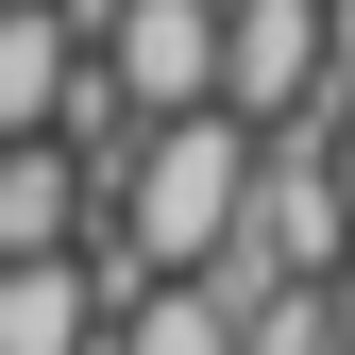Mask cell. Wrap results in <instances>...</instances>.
<instances>
[{"label": "cell", "instance_id": "3", "mask_svg": "<svg viewBox=\"0 0 355 355\" xmlns=\"http://www.w3.org/2000/svg\"><path fill=\"white\" fill-rule=\"evenodd\" d=\"M68 85H85V34L51 17V0H17V17H0V153H17V136H51V119H68Z\"/></svg>", "mask_w": 355, "mask_h": 355}, {"label": "cell", "instance_id": "4", "mask_svg": "<svg viewBox=\"0 0 355 355\" xmlns=\"http://www.w3.org/2000/svg\"><path fill=\"white\" fill-rule=\"evenodd\" d=\"M34 254H85V169H68L51 136L0 153V271H34Z\"/></svg>", "mask_w": 355, "mask_h": 355}, {"label": "cell", "instance_id": "9", "mask_svg": "<svg viewBox=\"0 0 355 355\" xmlns=\"http://www.w3.org/2000/svg\"><path fill=\"white\" fill-rule=\"evenodd\" d=\"M322 322H338V355H355V254H338V271H322Z\"/></svg>", "mask_w": 355, "mask_h": 355}, {"label": "cell", "instance_id": "10", "mask_svg": "<svg viewBox=\"0 0 355 355\" xmlns=\"http://www.w3.org/2000/svg\"><path fill=\"white\" fill-rule=\"evenodd\" d=\"M0 17H17V0H0Z\"/></svg>", "mask_w": 355, "mask_h": 355}, {"label": "cell", "instance_id": "1", "mask_svg": "<svg viewBox=\"0 0 355 355\" xmlns=\"http://www.w3.org/2000/svg\"><path fill=\"white\" fill-rule=\"evenodd\" d=\"M237 187H254V136L237 119H153L136 136V169H119V254H136L153 288H187V271H220L237 254Z\"/></svg>", "mask_w": 355, "mask_h": 355}, {"label": "cell", "instance_id": "7", "mask_svg": "<svg viewBox=\"0 0 355 355\" xmlns=\"http://www.w3.org/2000/svg\"><path fill=\"white\" fill-rule=\"evenodd\" d=\"M322 85L355 102V0H322Z\"/></svg>", "mask_w": 355, "mask_h": 355}, {"label": "cell", "instance_id": "8", "mask_svg": "<svg viewBox=\"0 0 355 355\" xmlns=\"http://www.w3.org/2000/svg\"><path fill=\"white\" fill-rule=\"evenodd\" d=\"M322 187H338V220H355V102L322 119Z\"/></svg>", "mask_w": 355, "mask_h": 355}, {"label": "cell", "instance_id": "5", "mask_svg": "<svg viewBox=\"0 0 355 355\" xmlns=\"http://www.w3.org/2000/svg\"><path fill=\"white\" fill-rule=\"evenodd\" d=\"M0 355H102L85 254H34V271H0Z\"/></svg>", "mask_w": 355, "mask_h": 355}, {"label": "cell", "instance_id": "6", "mask_svg": "<svg viewBox=\"0 0 355 355\" xmlns=\"http://www.w3.org/2000/svg\"><path fill=\"white\" fill-rule=\"evenodd\" d=\"M102 355H237V322H220L203 288H136V304L102 322Z\"/></svg>", "mask_w": 355, "mask_h": 355}, {"label": "cell", "instance_id": "2", "mask_svg": "<svg viewBox=\"0 0 355 355\" xmlns=\"http://www.w3.org/2000/svg\"><path fill=\"white\" fill-rule=\"evenodd\" d=\"M85 85H102L119 119H203L220 102V0H102L85 17Z\"/></svg>", "mask_w": 355, "mask_h": 355}]
</instances>
